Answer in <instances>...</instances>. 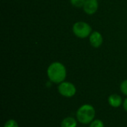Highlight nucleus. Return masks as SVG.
Masks as SVG:
<instances>
[{"label":"nucleus","mask_w":127,"mask_h":127,"mask_svg":"<svg viewBox=\"0 0 127 127\" xmlns=\"http://www.w3.org/2000/svg\"><path fill=\"white\" fill-rule=\"evenodd\" d=\"M98 6L99 3L97 0H86L83 7V9L86 14L93 15L97 12Z\"/></svg>","instance_id":"obj_5"},{"label":"nucleus","mask_w":127,"mask_h":127,"mask_svg":"<svg viewBox=\"0 0 127 127\" xmlns=\"http://www.w3.org/2000/svg\"><path fill=\"white\" fill-rule=\"evenodd\" d=\"M120 89L124 95L127 96V80H124L121 83V84L120 86Z\"/></svg>","instance_id":"obj_12"},{"label":"nucleus","mask_w":127,"mask_h":127,"mask_svg":"<svg viewBox=\"0 0 127 127\" xmlns=\"http://www.w3.org/2000/svg\"><path fill=\"white\" fill-rule=\"evenodd\" d=\"M58 92L63 97H72L75 95L77 92L76 86L70 82L64 81L59 84L58 86Z\"/></svg>","instance_id":"obj_4"},{"label":"nucleus","mask_w":127,"mask_h":127,"mask_svg":"<svg viewBox=\"0 0 127 127\" xmlns=\"http://www.w3.org/2000/svg\"><path fill=\"white\" fill-rule=\"evenodd\" d=\"M96 112L94 106L90 104L81 106L77 111V119L78 122L83 124H90L95 117Z\"/></svg>","instance_id":"obj_2"},{"label":"nucleus","mask_w":127,"mask_h":127,"mask_svg":"<svg viewBox=\"0 0 127 127\" xmlns=\"http://www.w3.org/2000/svg\"><path fill=\"white\" fill-rule=\"evenodd\" d=\"M77 120L72 117H67L64 118L60 124L61 127H77Z\"/></svg>","instance_id":"obj_8"},{"label":"nucleus","mask_w":127,"mask_h":127,"mask_svg":"<svg viewBox=\"0 0 127 127\" xmlns=\"http://www.w3.org/2000/svg\"><path fill=\"white\" fill-rule=\"evenodd\" d=\"M89 127H104V124L102 121L95 119L89 124Z\"/></svg>","instance_id":"obj_10"},{"label":"nucleus","mask_w":127,"mask_h":127,"mask_svg":"<svg viewBox=\"0 0 127 127\" xmlns=\"http://www.w3.org/2000/svg\"><path fill=\"white\" fill-rule=\"evenodd\" d=\"M109 104L113 108H118L123 104L121 97L118 94H112L108 98Z\"/></svg>","instance_id":"obj_7"},{"label":"nucleus","mask_w":127,"mask_h":127,"mask_svg":"<svg viewBox=\"0 0 127 127\" xmlns=\"http://www.w3.org/2000/svg\"><path fill=\"white\" fill-rule=\"evenodd\" d=\"M47 75L49 80L54 83L60 84L65 81L67 76L65 66L60 63L54 62L50 64L47 69Z\"/></svg>","instance_id":"obj_1"},{"label":"nucleus","mask_w":127,"mask_h":127,"mask_svg":"<svg viewBox=\"0 0 127 127\" xmlns=\"http://www.w3.org/2000/svg\"><path fill=\"white\" fill-rule=\"evenodd\" d=\"M123 107L125 109V111L127 112V98H126L125 100L123 102Z\"/></svg>","instance_id":"obj_13"},{"label":"nucleus","mask_w":127,"mask_h":127,"mask_svg":"<svg viewBox=\"0 0 127 127\" xmlns=\"http://www.w3.org/2000/svg\"><path fill=\"white\" fill-rule=\"evenodd\" d=\"M103 36L99 31H93L89 36V42L93 48H99L103 44Z\"/></svg>","instance_id":"obj_6"},{"label":"nucleus","mask_w":127,"mask_h":127,"mask_svg":"<svg viewBox=\"0 0 127 127\" xmlns=\"http://www.w3.org/2000/svg\"><path fill=\"white\" fill-rule=\"evenodd\" d=\"M4 127H19V124L15 120L10 119L5 122Z\"/></svg>","instance_id":"obj_11"},{"label":"nucleus","mask_w":127,"mask_h":127,"mask_svg":"<svg viewBox=\"0 0 127 127\" xmlns=\"http://www.w3.org/2000/svg\"><path fill=\"white\" fill-rule=\"evenodd\" d=\"M86 0H70L71 4L75 7H83Z\"/></svg>","instance_id":"obj_9"},{"label":"nucleus","mask_w":127,"mask_h":127,"mask_svg":"<svg viewBox=\"0 0 127 127\" xmlns=\"http://www.w3.org/2000/svg\"><path fill=\"white\" fill-rule=\"evenodd\" d=\"M72 31L74 34L80 39H86L89 37L92 33V29L89 24L83 21L75 22L72 27Z\"/></svg>","instance_id":"obj_3"}]
</instances>
